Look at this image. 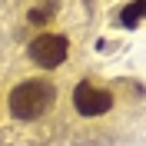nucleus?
Returning a JSON list of instances; mask_svg holds the SVG:
<instances>
[{"label":"nucleus","mask_w":146,"mask_h":146,"mask_svg":"<svg viewBox=\"0 0 146 146\" xmlns=\"http://www.w3.org/2000/svg\"><path fill=\"white\" fill-rule=\"evenodd\" d=\"M56 100V86L46 80H23L10 90V113L17 119H36L43 116L50 103Z\"/></svg>","instance_id":"obj_1"},{"label":"nucleus","mask_w":146,"mask_h":146,"mask_svg":"<svg viewBox=\"0 0 146 146\" xmlns=\"http://www.w3.org/2000/svg\"><path fill=\"white\" fill-rule=\"evenodd\" d=\"M66 50H70V43H66V36L60 33H40L30 43V56H33V63L46 66V70H53V66H60L66 60Z\"/></svg>","instance_id":"obj_2"},{"label":"nucleus","mask_w":146,"mask_h":146,"mask_svg":"<svg viewBox=\"0 0 146 146\" xmlns=\"http://www.w3.org/2000/svg\"><path fill=\"white\" fill-rule=\"evenodd\" d=\"M73 106L80 110L83 116H100V113H106V110L113 106V96H110L106 90L90 86V83H80V86L73 90Z\"/></svg>","instance_id":"obj_3"},{"label":"nucleus","mask_w":146,"mask_h":146,"mask_svg":"<svg viewBox=\"0 0 146 146\" xmlns=\"http://www.w3.org/2000/svg\"><path fill=\"white\" fill-rule=\"evenodd\" d=\"M143 17H146V0H133L129 7H123V13H119V23H123V27H136Z\"/></svg>","instance_id":"obj_4"}]
</instances>
